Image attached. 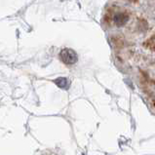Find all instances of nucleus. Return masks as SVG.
I'll return each mask as SVG.
<instances>
[{
	"label": "nucleus",
	"instance_id": "7ed1b4c3",
	"mask_svg": "<svg viewBox=\"0 0 155 155\" xmlns=\"http://www.w3.org/2000/svg\"><path fill=\"white\" fill-rule=\"evenodd\" d=\"M55 83L57 84L58 86H59L60 88H63V89H66V88L68 87L69 83L68 81V79L66 78H64V77H60L55 80Z\"/></svg>",
	"mask_w": 155,
	"mask_h": 155
},
{
	"label": "nucleus",
	"instance_id": "f257e3e1",
	"mask_svg": "<svg viewBox=\"0 0 155 155\" xmlns=\"http://www.w3.org/2000/svg\"><path fill=\"white\" fill-rule=\"evenodd\" d=\"M60 59L65 64H74L78 60L77 54L73 50L65 48L60 53Z\"/></svg>",
	"mask_w": 155,
	"mask_h": 155
},
{
	"label": "nucleus",
	"instance_id": "20e7f679",
	"mask_svg": "<svg viewBox=\"0 0 155 155\" xmlns=\"http://www.w3.org/2000/svg\"><path fill=\"white\" fill-rule=\"evenodd\" d=\"M130 1H132V2H137L138 0H130Z\"/></svg>",
	"mask_w": 155,
	"mask_h": 155
},
{
	"label": "nucleus",
	"instance_id": "f03ea898",
	"mask_svg": "<svg viewBox=\"0 0 155 155\" xmlns=\"http://www.w3.org/2000/svg\"><path fill=\"white\" fill-rule=\"evenodd\" d=\"M114 23L118 28H121V26L125 25L126 23L129 20V16L125 13H117L116 15L114 16Z\"/></svg>",
	"mask_w": 155,
	"mask_h": 155
}]
</instances>
